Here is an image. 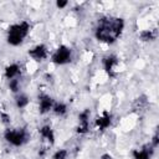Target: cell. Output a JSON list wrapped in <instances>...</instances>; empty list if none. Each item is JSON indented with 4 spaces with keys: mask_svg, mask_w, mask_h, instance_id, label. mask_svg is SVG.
Instances as JSON below:
<instances>
[{
    "mask_svg": "<svg viewBox=\"0 0 159 159\" xmlns=\"http://www.w3.org/2000/svg\"><path fill=\"white\" fill-rule=\"evenodd\" d=\"M124 29V21L120 17H102L98 20V25L96 27V37L98 41L106 43H113L120 36Z\"/></svg>",
    "mask_w": 159,
    "mask_h": 159,
    "instance_id": "obj_1",
    "label": "cell"
},
{
    "mask_svg": "<svg viewBox=\"0 0 159 159\" xmlns=\"http://www.w3.org/2000/svg\"><path fill=\"white\" fill-rule=\"evenodd\" d=\"M30 31V25L26 21L11 25L7 30V42L12 46L20 45Z\"/></svg>",
    "mask_w": 159,
    "mask_h": 159,
    "instance_id": "obj_2",
    "label": "cell"
},
{
    "mask_svg": "<svg viewBox=\"0 0 159 159\" xmlns=\"http://www.w3.org/2000/svg\"><path fill=\"white\" fill-rule=\"evenodd\" d=\"M5 139L10 144L20 147L27 140V134L24 129H7L5 132Z\"/></svg>",
    "mask_w": 159,
    "mask_h": 159,
    "instance_id": "obj_3",
    "label": "cell"
},
{
    "mask_svg": "<svg viewBox=\"0 0 159 159\" xmlns=\"http://www.w3.org/2000/svg\"><path fill=\"white\" fill-rule=\"evenodd\" d=\"M70 60H71V50L65 45L60 46L56 50V52L52 55V62L56 65H65L70 62Z\"/></svg>",
    "mask_w": 159,
    "mask_h": 159,
    "instance_id": "obj_4",
    "label": "cell"
},
{
    "mask_svg": "<svg viewBox=\"0 0 159 159\" xmlns=\"http://www.w3.org/2000/svg\"><path fill=\"white\" fill-rule=\"evenodd\" d=\"M153 153H154V147L152 144H147L139 150H133V157L134 159H150Z\"/></svg>",
    "mask_w": 159,
    "mask_h": 159,
    "instance_id": "obj_5",
    "label": "cell"
},
{
    "mask_svg": "<svg viewBox=\"0 0 159 159\" xmlns=\"http://www.w3.org/2000/svg\"><path fill=\"white\" fill-rule=\"evenodd\" d=\"M118 65V58L114 56V55H109V56H106L103 58V66H104V70L109 75V76H114V67Z\"/></svg>",
    "mask_w": 159,
    "mask_h": 159,
    "instance_id": "obj_6",
    "label": "cell"
},
{
    "mask_svg": "<svg viewBox=\"0 0 159 159\" xmlns=\"http://www.w3.org/2000/svg\"><path fill=\"white\" fill-rule=\"evenodd\" d=\"M29 55L32 58H35L36 61H41V60L46 58V56H47V48H46L45 45H37L36 47H34L32 50L29 51Z\"/></svg>",
    "mask_w": 159,
    "mask_h": 159,
    "instance_id": "obj_7",
    "label": "cell"
},
{
    "mask_svg": "<svg viewBox=\"0 0 159 159\" xmlns=\"http://www.w3.org/2000/svg\"><path fill=\"white\" fill-rule=\"evenodd\" d=\"M40 99V113L45 114L53 107V99L47 94H41L39 97Z\"/></svg>",
    "mask_w": 159,
    "mask_h": 159,
    "instance_id": "obj_8",
    "label": "cell"
},
{
    "mask_svg": "<svg viewBox=\"0 0 159 159\" xmlns=\"http://www.w3.org/2000/svg\"><path fill=\"white\" fill-rule=\"evenodd\" d=\"M88 118H89V111H88V109L83 111V112L80 114V117H78V119H80V125H78V128H77V132H78V133L83 134V133L87 132V129H88Z\"/></svg>",
    "mask_w": 159,
    "mask_h": 159,
    "instance_id": "obj_9",
    "label": "cell"
},
{
    "mask_svg": "<svg viewBox=\"0 0 159 159\" xmlns=\"http://www.w3.org/2000/svg\"><path fill=\"white\" fill-rule=\"evenodd\" d=\"M19 73H20V66H19L17 63H11V65L7 66L6 70H5V76H6V78H9V80L16 78V77L19 76Z\"/></svg>",
    "mask_w": 159,
    "mask_h": 159,
    "instance_id": "obj_10",
    "label": "cell"
},
{
    "mask_svg": "<svg viewBox=\"0 0 159 159\" xmlns=\"http://www.w3.org/2000/svg\"><path fill=\"white\" fill-rule=\"evenodd\" d=\"M40 134H41L42 138L47 139L51 144H53V142H55V134H53V130L51 129V127L43 125V127L40 129Z\"/></svg>",
    "mask_w": 159,
    "mask_h": 159,
    "instance_id": "obj_11",
    "label": "cell"
},
{
    "mask_svg": "<svg viewBox=\"0 0 159 159\" xmlns=\"http://www.w3.org/2000/svg\"><path fill=\"white\" fill-rule=\"evenodd\" d=\"M96 123H97V125H98L101 129H106V128L111 124V116H109L107 112H104L103 116H101V117L97 118Z\"/></svg>",
    "mask_w": 159,
    "mask_h": 159,
    "instance_id": "obj_12",
    "label": "cell"
},
{
    "mask_svg": "<svg viewBox=\"0 0 159 159\" xmlns=\"http://www.w3.org/2000/svg\"><path fill=\"white\" fill-rule=\"evenodd\" d=\"M140 39L143 41H153L157 39V31L154 30H145L143 32H140Z\"/></svg>",
    "mask_w": 159,
    "mask_h": 159,
    "instance_id": "obj_13",
    "label": "cell"
},
{
    "mask_svg": "<svg viewBox=\"0 0 159 159\" xmlns=\"http://www.w3.org/2000/svg\"><path fill=\"white\" fill-rule=\"evenodd\" d=\"M53 112L57 114V116H63V114H66V112H67V107H66V104L65 103H56V104H53Z\"/></svg>",
    "mask_w": 159,
    "mask_h": 159,
    "instance_id": "obj_14",
    "label": "cell"
},
{
    "mask_svg": "<svg viewBox=\"0 0 159 159\" xmlns=\"http://www.w3.org/2000/svg\"><path fill=\"white\" fill-rule=\"evenodd\" d=\"M27 104H29V98H27V96L20 94V96L16 97V106H17L19 108H24V107H26Z\"/></svg>",
    "mask_w": 159,
    "mask_h": 159,
    "instance_id": "obj_15",
    "label": "cell"
},
{
    "mask_svg": "<svg viewBox=\"0 0 159 159\" xmlns=\"http://www.w3.org/2000/svg\"><path fill=\"white\" fill-rule=\"evenodd\" d=\"M9 88L12 91V92H17L20 89V81L17 78H12L10 80L9 82Z\"/></svg>",
    "mask_w": 159,
    "mask_h": 159,
    "instance_id": "obj_16",
    "label": "cell"
},
{
    "mask_svg": "<svg viewBox=\"0 0 159 159\" xmlns=\"http://www.w3.org/2000/svg\"><path fill=\"white\" fill-rule=\"evenodd\" d=\"M67 158V150L60 149L53 154V159H66Z\"/></svg>",
    "mask_w": 159,
    "mask_h": 159,
    "instance_id": "obj_17",
    "label": "cell"
},
{
    "mask_svg": "<svg viewBox=\"0 0 159 159\" xmlns=\"http://www.w3.org/2000/svg\"><path fill=\"white\" fill-rule=\"evenodd\" d=\"M158 144H159V138H158V134H155V135L153 137V140H152V145H153L154 148H157V147H158Z\"/></svg>",
    "mask_w": 159,
    "mask_h": 159,
    "instance_id": "obj_18",
    "label": "cell"
},
{
    "mask_svg": "<svg viewBox=\"0 0 159 159\" xmlns=\"http://www.w3.org/2000/svg\"><path fill=\"white\" fill-rule=\"evenodd\" d=\"M1 119H2V123H5V124L10 122V117L6 113H1Z\"/></svg>",
    "mask_w": 159,
    "mask_h": 159,
    "instance_id": "obj_19",
    "label": "cell"
},
{
    "mask_svg": "<svg viewBox=\"0 0 159 159\" xmlns=\"http://www.w3.org/2000/svg\"><path fill=\"white\" fill-rule=\"evenodd\" d=\"M67 4H68V2H67L66 0H63V1H60V0H58V1L56 2V5H57V7H60V9H62V7H65V6L67 5Z\"/></svg>",
    "mask_w": 159,
    "mask_h": 159,
    "instance_id": "obj_20",
    "label": "cell"
},
{
    "mask_svg": "<svg viewBox=\"0 0 159 159\" xmlns=\"http://www.w3.org/2000/svg\"><path fill=\"white\" fill-rule=\"evenodd\" d=\"M101 159H113V158H112V155H109V154H103V155L101 157Z\"/></svg>",
    "mask_w": 159,
    "mask_h": 159,
    "instance_id": "obj_21",
    "label": "cell"
}]
</instances>
